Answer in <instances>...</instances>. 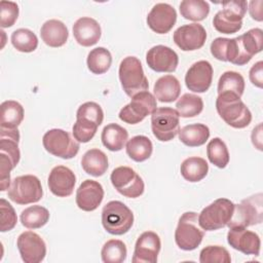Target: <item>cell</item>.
I'll list each match as a JSON object with an SVG mask.
<instances>
[{"instance_id":"1","label":"cell","mask_w":263,"mask_h":263,"mask_svg":"<svg viewBox=\"0 0 263 263\" xmlns=\"http://www.w3.org/2000/svg\"><path fill=\"white\" fill-rule=\"evenodd\" d=\"M216 109L220 117L234 128H245L252 121V113L239 97L221 93L216 99Z\"/></svg>"},{"instance_id":"2","label":"cell","mask_w":263,"mask_h":263,"mask_svg":"<svg viewBox=\"0 0 263 263\" xmlns=\"http://www.w3.org/2000/svg\"><path fill=\"white\" fill-rule=\"evenodd\" d=\"M102 224L108 233L122 235L132 228L134 214L123 202L111 200L103 208Z\"/></svg>"},{"instance_id":"3","label":"cell","mask_w":263,"mask_h":263,"mask_svg":"<svg viewBox=\"0 0 263 263\" xmlns=\"http://www.w3.org/2000/svg\"><path fill=\"white\" fill-rule=\"evenodd\" d=\"M118 75L122 89L130 98L140 91L147 90L149 87L142 64L136 57L129 55L121 61Z\"/></svg>"},{"instance_id":"4","label":"cell","mask_w":263,"mask_h":263,"mask_svg":"<svg viewBox=\"0 0 263 263\" xmlns=\"http://www.w3.org/2000/svg\"><path fill=\"white\" fill-rule=\"evenodd\" d=\"M223 9L219 10L214 18V28L223 34H233L242 27V18L247 12L248 3L245 0L222 2Z\"/></svg>"},{"instance_id":"5","label":"cell","mask_w":263,"mask_h":263,"mask_svg":"<svg viewBox=\"0 0 263 263\" xmlns=\"http://www.w3.org/2000/svg\"><path fill=\"white\" fill-rule=\"evenodd\" d=\"M234 211V203L227 198H218L205 206L198 215L202 230L214 231L227 226Z\"/></svg>"},{"instance_id":"6","label":"cell","mask_w":263,"mask_h":263,"mask_svg":"<svg viewBox=\"0 0 263 263\" xmlns=\"http://www.w3.org/2000/svg\"><path fill=\"white\" fill-rule=\"evenodd\" d=\"M204 232L199 228L198 215L195 212L184 213L175 231V241L184 251L195 250L202 241Z\"/></svg>"},{"instance_id":"7","label":"cell","mask_w":263,"mask_h":263,"mask_svg":"<svg viewBox=\"0 0 263 263\" xmlns=\"http://www.w3.org/2000/svg\"><path fill=\"white\" fill-rule=\"evenodd\" d=\"M262 193L254 194L242 199L239 204H234L233 215L227 226L249 227L261 224L263 221V201Z\"/></svg>"},{"instance_id":"8","label":"cell","mask_w":263,"mask_h":263,"mask_svg":"<svg viewBox=\"0 0 263 263\" xmlns=\"http://www.w3.org/2000/svg\"><path fill=\"white\" fill-rule=\"evenodd\" d=\"M8 198L17 204H29L39 201L43 195L40 180L34 175L14 178L7 191Z\"/></svg>"},{"instance_id":"9","label":"cell","mask_w":263,"mask_h":263,"mask_svg":"<svg viewBox=\"0 0 263 263\" xmlns=\"http://www.w3.org/2000/svg\"><path fill=\"white\" fill-rule=\"evenodd\" d=\"M42 144L48 153L63 159L73 158L80 148L79 142L73 139L68 132L61 128L47 130L42 138Z\"/></svg>"},{"instance_id":"10","label":"cell","mask_w":263,"mask_h":263,"mask_svg":"<svg viewBox=\"0 0 263 263\" xmlns=\"http://www.w3.org/2000/svg\"><path fill=\"white\" fill-rule=\"evenodd\" d=\"M155 97L148 90L140 91L132 97L129 104L119 111V118L125 123L137 124L151 115L157 108Z\"/></svg>"},{"instance_id":"11","label":"cell","mask_w":263,"mask_h":263,"mask_svg":"<svg viewBox=\"0 0 263 263\" xmlns=\"http://www.w3.org/2000/svg\"><path fill=\"white\" fill-rule=\"evenodd\" d=\"M151 129L154 137L161 142L173 140L180 130V116L170 107L157 108L151 114Z\"/></svg>"},{"instance_id":"12","label":"cell","mask_w":263,"mask_h":263,"mask_svg":"<svg viewBox=\"0 0 263 263\" xmlns=\"http://www.w3.org/2000/svg\"><path fill=\"white\" fill-rule=\"evenodd\" d=\"M113 187L123 196L137 198L144 192L145 185L142 178L129 166H118L110 176Z\"/></svg>"},{"instance_id":"13","label":"cell","mask_w":263,"mask_h":263,"mask_svg":"<svg viewBox=\"0 0 263 263\" xmlns=\"http://www.w3.org/2000/svg\"><path fill=\"white\" fill-rule=\"evenodd\" d=\"M16 246L25 263H39L46 255V245L39 234L33 231H25L17 237Z\"/></svg>"},{"instance_id":"14","label":"cell","mask_w":263,"mask_h":263,"mask_svg":"<svg viewBox=\"0 0 263 263\" xmlns=\"http://www.w3.org/2000/svg\"><path fill=\"white\" fill-rule=\"evenodd\" d=\"M206 39L204 28L197 23L183 25L174 32V42L184 51H192L201 48Z\"/></svg>"},{"instance_id":"15","label":"cell","mask_w":263,"mask_h":263,"mask_svg":"<svg viewBox=\"0 0 263 263\" xmlns=\"http://www.w3.org/2000/svg\"><path fill=\"white\" fill-rule=\"evenodd\" d=\"M161 241L153 231L143 232L137 239L132 261L134 263H156Z\"/></svg>"},{"instance_id":"16","label":"cell","mask_w":263,"mask_h":263,"mask_svg":"<svg viewBox=\"0 0 263 263\" xmlns=\"http://www.w3.org/2000/svg\"><path fill=\"white\" fill-rule=\"evenodd\" d=\"M227 241L234 250L246 255L259 256L261 240L257 233L247 227H231L227 233Z\"/></svg>"},{"instance_id":"17","label":"cell","mask_w":263,"mask_h":263,"mask_svg":"<svg viewBox=\"0 0 263 263\" xmlns=\"http://www.w3.org/2000/svg\"><path fill=\"white\" fill-rule=\"evenodd\" d=\"M146 62L155 72H174L179 64L177 52L165 45H155L146 53Z\"/></svg>"},{"instance_id":"18","label":"cell","mask_w":263,"mask_h":263,"mask_svg":"<svg viewBox=\"0 0 263 263\" xmlns=\"http://www.w3.org/2000/svg\"><path fill=\"white\" fill-rule=\"evenodd\" d=\"M148 27L157 34H166L177 22L176 9L167 3H156L147 15Z\"/></svg>"},{"instance_id":"19","label":"cell","mask_w":263,"mask_h":263,"mask_svg":"<svg viewBox=\"0 0 263 263\" xmlns=\"http://www.w3.org/2000/svg\"><path fill=\"white\" fill-rule=\"evenodd\" d=\"M213 80V67L208 61L194 63L186 72L185 83L189 90L194 92H205Z\"/></svg>"},{"instance_id":"20","label":"cell","mask_w":263,"mask_h":263,"mask_svg":"<svg viewBox=\"0 0 263 263\" xmlns=\"http://www.w3.org/2000/svg\"><path fill=\"white\" fill-rule=\"evenodd\" d=\"M76 176L72 170L64 165L54 166L48 176L47 185L50 192L58 197H67L73 193Z\"/></svg>"},{"instance_id":"21","label":"cell","mask_w":263,"mask_h":263,"mask_svg":"<svg viewBox=\"0 0 263 263\" xmlns=\"http://www.w3.org/2000/svg\"><path fill=\"white\" fill-rule=\"evenodd\" d=\"M104 198L103 186L95 180L83 181L76 191V204L85 212H92L99 208Z\"/></svg>"},{"instance_id":"22","label":"cell","mask_w":263,"mask_h":263,"mask_svg":"<svg viewBox=\"0 0 263 263\" xmlns=\"http://www.w3.org/2000/svg\"><path fill=\"white\" fill-rule=\"evenodd\" d=\"M73 35L78 44L88 47L100 40L102 35L101 26L95 18L83 16L74 23Z\"/></svg>"},{"instance_id":"23","label":"cell","mask_w":263,"mask_h":263,"mask_svg":"<svg viewBox=\"0 0 263 263\" xmlns=\"http://www.w3.org/2000/svg\"><path fill=\"white\" fill-rule=\"evenodd\" d=\"M40 35L42 41L50 47H61L63 46L69 37V32L66 25L59 20H48L46 21L41 29Z\"/></svg>"},{"instance_id":"24","label":"cell","mask_w":263,"mask_h":263,"mask_svg":"<svg viewBox=\"0 0 263 263\" xmlns=\"http://www.w3.org/2000/svg\"><path fill=\"white\" fill-rule=\"evenodd\" d=\"M155 99L161 103H172L176 101L181 92V84L174 75L159 77L153 87Z\"/></svg>"},{"instance_id":"25","label":"cell","mask_w":263,"mask_h":263,"mask_svg":"<svg viewBox=\"0 0 263 263\" xmlns=\"http://www.w3.org/2000/svg\"><path fill=\"white\" fill-rule=\"evenodd\" d=\"M81 166L86 174L101 177L108 170V157L100 149H89L82 156Z\"/></svg>"},{"instance_id":"26","label":"cell","mask_w":263,"mask_h":263,"mask_svg":"<svg viewBox=\"0 0 263 263\" xmlns=\"http://www.w3.org/2000/svg\"><path fill=\"white\" fill-rule=\"evenodd\" d=\"M128 139L127 130L117 123L107 124L101 135L103 145L110 151H120Z\"/></svg>"},{"instance_id":"27","label":"cell","mask_w":263,"mask_h":263,"mask_svg":"<svg viewBox=\"0 0 263 263\" xmlns=\"http://www.w3.org/2000/svg\"><path fill=\"white\" fill-rule=\"evenodd\" d=\"M179 140L188 147L203 145L210 138V128L203 123H193L179 130Z\"/></svg>"},{"instance_id":"28","label":"cell","mask_w":263,"mask_h":263,"mask_svg":"<svg viewBox=\"0 0 263 263\" xmlns=\"http://www.w3.org/2000/svg\"><path fill=\"white\" fill-rule=\"evenodd\" d=\"M1 128H17L24 119V107L16 101H4L1 106Z\"/></svg>"},{"instance_id":"29","label":"cell","mask_w":263,"mask_h":263,"mask_svg":"<svg viewBox=\"0 0 263 263\" xmlns=\"http://www.w3.org/2000/svg\"><path fill=\"white\" fill-rule=\"evenodd\" d=\"M180 172L186 181L191 183L199 182L208 175L209 164L205 159L201 157H188L182 162Z\"/></svg>"},{"instance_id":"30","label":"cell","mask_w":263,"mask_h":263,"mask_svg":"<svg viewBox=\"0 0 263 263\" xmlns=\"http://www.w3.org/2000/svg\"><path fill=\"white\" fill-rule=\"evenodd\" d=\"M126 154L133 160L142 162L147 160L153 151L151 140L146 136H135L126 142Z\"/></svg>"},{"instance_id":"31","label":"cell","mask_w":263,"mask_h":263,"mask_svg":"<svg viewBox=\"0 0 263 263\" xmlns=\"http://www.w3.org/2000/svg\"><path fill=\"white\" fill-rule=\"evenodd\" d=\"M245 90V79L235 71L224 72L218 81V95L232 93L241 98Z\"/></svg>"},{"instance_id":"32","label":"cell","mask_w":263,"mask_h":263,"mask_svg":"<svg viewBox=\"0 0 263 263\" xmlns=\"http://www.w3.org/2000/svg\"><path fill=\"white\" fill-rule=\"evenodd\" d=\"M88 70L93 74L106 73L112 64V55L105 47H96L87 54L86 60Z\"/></svg>"},{"instance_id":"33","label":"cell","mask_w":263,"mask_h":263,"mask_svg":"<svg viewBox=\"0 0 263 263\" xmlns=\"http://www.w3.org/2000/svg\"><path fill=\"white\" fill-rule=\"evenodd\" d=\"M49 220V212L41 205H31L21 213V222L28 229H38Z\"/></svg>"},{"instance_id":"34","label":"cell","mask_w":263,"mask_h":263,"mask_svg":"<svg viewBox=\"0 0 263 263\" xmlns=\"http://www.w3.org/2000/svg\"><path fill=\"white\" fill-rule=\"evenodd\" d=\"M181 15L189 21H203L210 13V5L203 0H184L180 3Z\"/></svg>"},{"instance_id":"35","label":"cell","mask_w":263,"mask_h":263,"mask_svg":"<svg viewBox=\"0 0 263 263\" xmlns=\"http://www.w3.org/2000/svg\"><path fill=\"white\" fill-rule=\"evenodd\" d=\"M176 110L179 116L184 118L195 117L203 110V101L193 93H184L176 103Z\"/></svg>"},{"instance_id":"36","label":"cell","mask_w":263,"mask_h":263,"mask_svg":"<svg viewBox=\"0 0 263 263\" xmlns=\"http://www.w3.org/2000/svg\"><path fill=\"white\" fill-rule=\"evenodd\" d=\"M10 40L13 47L21 52H32L38 46L36 34L26 28H20L13 31Z\"/></svg>"},{"instance_id":"37","label":"cell","mask_w":263,"mask_h":263,"mask_svg":"<svg viewBox=\"0 0 263 263\" xmlns=\"http://www.w3.org/2000/svg\"><path fill=\"white\" fill-rule=\"evenodd\" d=\"M209 160L219 168H224L229 162V152L226 144L220 138H214L206 146Z\"/></svg>"},{"instance_id":"38","label":"cell","mask_w":263,"mask_h":263,"mask_svg":"<svg viewBox=\"0 0 263 263\" xmlns=\"http://www.w3.org/2000/svg\"><path fill=\"white\" fill-rule=\"evenodd\" d=\"M127 250L123 241L119 239H110L104 243L101 257L105 263H121L126 259Z\"/></svg>"},{"instance_id":"39","label":"cell","mask_w":263,"mask_h":263,"mask_svg":"<svg viewBox=\"0 0 263 263\" xmlns=\"http://www.w3.org/2000/svg\"><path fill=\"white\" fill-rule=\"evenodd\" d=\"M99 125L85 118H76L72 127L74 139L79 143L89 142L96 135Z\"/></svg>"},{"instance_id":"40","label":"cell","mask_w":263,"mask_h":263,"mask_svg":"<svg viewBox=\"0 0 263 263\" xmlns=\"http://www.w3.org/2000/svg\"><path fill=\"white\" fill-rule=\"evenodd\" d=\"M241 43L247 53L253 58L255 54L262 50L263 45V32L259 28H254L240 35Z\"/></svg>"},{"instance_id":"41","label":"cell","mask_w":263,"mask_h":263,"mask_svg":"<svg viewBox=\"0 0 263 263\" xmlns=\"http://www.w3.org/2000/svg\"><path fill=\"white\" fill-rule=\"evenodd\" d=\"M200 263H230L231 257L229 252L220 246H208L200 251Z\"/></svg>"},{"instance_id":"42","label":"cell","mask_w":263,"mask_h":263,"mask_svg":"<svg viewBox=\"0 0 263 263\" xmlns=\"http://www.w3.org/2000/svg\"><path fill=\"white\" fill-rule=\"evenodd\" d=\"M76 118L88 119L100 126L104 119V112L99 104L95 102H86L79 106L76 112Z\"/></svg>"},{"instance_id":"43","label":"cell","mask_w":263,"mask_h":263,"mask_svg":"<svg viewBox=\"0 0 263 263\" xmlns=\"http://www.w3.org/2000/svg\"><path fill=\"white\" fill-rule=\"evenodd\" d=\"M18 16V6L12 1L0 2V26L9 28L14 25Z\"/></svg>"},{"instance_id":"44","label":"cell","mask_w":263,"mask_h":263,"mask_svg":"<svg viewBox=\"0 0 263 263\" xmlns=\"http://www.w3.org/2000/svg\"><path fill=\"white\" fill-rule=\"evenodd\" d=\"M0 212H1L0 231L6 232V231L12 230L17 222L16 214L12 205L4 198L0 199Z\"/></svg>"},{"instance_id":"45","label":"cell","mask_w":263,"mask_h":263,"mask_svg":"<svg viewBox=\"0 0 263 263\" xmlns=\"http://www.w3.org/2000/svg\"><path fill=\"white\" fill-rule=\"evenodd\" d=\"M229 38H222L218 37L214 39L211 43V53L214 58H216L219 61L227 62L226 61V48Z\"/></svg>"},{"instance_id":"46","label":"cell","mask_w":263,"mask_h":263,"mask_svg":"<svg viewBox=\"0 0 263 263\" xmlns=\"http://www.w3.org/2000/svg\"><path fill=\"white\" fill-rule=\"evenodd\" d=\"M249 77L251 82L255 86L262 88L263 86V62L262 61H259L252 66L249 72Z\"/></svg>"},{"instance_id":"47","label":"cell","mask_w":263,"mask_h":263,"mask_svg":"<svg viewBox=\"0 0 263 263\" xmlns=\"http://www.w3.org/2000/svg\"><path fill=\"white\" fill-rule=\"evenodd\" d=\"M262 1H251L249 6V11L253 20H256L258 22H261L263 20L262 17Z\"/></svg>"},{"instance_id":"48","label":"cell","mask_w":263,"mask_h":263,"mask_svg":"<svg viewBox=\"0 0 263 263\" xmlns=\"http://www.w3.org/2000/svg\"><path fill=\"white\" fill-rule=\"evenodd\" d=\"M252 142L256 148L262 150V124L259 123L252 132Z\"/></svg>"}]
</instances>
